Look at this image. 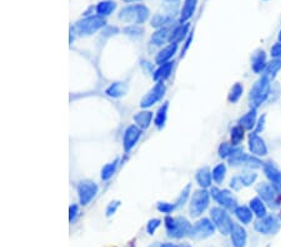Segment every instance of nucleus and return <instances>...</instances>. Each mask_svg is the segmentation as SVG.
Wrapping results in <instances>:
<instances>
[{"label":"nucleus","instance_id":"1","mask_svg":"<svg viewBox=\"0 0 281 247\" xmlns=\"http://www.w3.org/2000/svg\"><path fill=\"white\" fill-rule=\"evenodd\" d=\"M165 228H166V233L170 239L179 240L185 236L190 235L193 226H191L190 222L181 216H178V217L166 216L165 217Z\"/></svg>","mask_w":281,"mask_h":247},{"label":"nucleus","instance_id":"2","mask_svg":"<svg viewBox=\"0 0 281 247\" xmlns=\"http://www.w3.org/2000/svg\"><path fill=\"white\" fill-rule=\"evenodd\" d=\"M149 9L145 5H129L124 8L120 12L119 19L125 21V23H130L133 25L144 23L145 20L149 18Z\"/></svg>","mask_w":281,"mask_h":247},{"label":"nucleus","instance_id":"3","mask_svg":"<svg viewBox=\"0 0 281 247\" xmlns=\"http://www.w3.org/2000/svg\"><path fill=\"white\" fill-rule=\"evenodd\" d=\"M270 93V79L267 76H262L261 79H259L255 82V85L253 86L251 91H250V100L254 105L260 106L262 102L266 100Z\"/></svg>","mask_w":281,"mask_h":247},{"label":"nucleus","instance_id":"4","mask_svg":"<svg viewBox=\"0 0 281 247\" xmlns=\"http://www.w3.org/2000/svg\"><path fill=\"white\" fill-rule=\"evenodd\" d=\"M254 228L261 235H274L281 228V219L278 215H266L259 219Z\"/></svg>","mask_w":281,"mask_h":247},{"label":"nucleus","instance_id":"5","mask_svg":"<svg viewBox=\"0 0 281 247\" xmlns=\"http://www.w3.org/2000/svg\"><path fill=\"white\" fill-rule=\"evenodd\" d=\"M211 221L215 224L216 228H218L222 235H229L233 228L234 222L231 221L230 216L225 210L220 208H214L210 211Z\"/></svg>","mask_w":281,"mask_h":247},{"label":"nucleus","instance_id":"6","mask_svg":"<svg viewBox=\"0 0 281 247\" xmlns=\"http://www.w3.org/2000/svg\"><path fill=\"white\" fill-rule=\"evenodd\" d=\"M258 193L260 195L262 201L267 204L270 208L276 209L280 204V193H279L278 188L273 184H260L258 186Z\"/></svg>","mask_w":281,"mask_h":247},{"label":"nucleus","instance_id":"7","mask_svg":"<svg viewBox=\"0 0 281 247\" xmlns=\"http://www.w3.org/2000/svg\"><path fill=\"white\" fill-rule=\"evenodd\" d=\"M209 199H210V195L207 191H196L190 201V215L193 217H198V216L201 215L209 206Z\"/></svg>","mask_w":281,"mask_h":247},{"label":"nucleus","instance_id":"8","mask_svg":"<svg viewBox=\"0 0 281 247\" xmlns=\"http://www.w3.org/2000/svg\"><path fill=\"white\" fill-rule=\"evenodd\" d=\"M215 228H216L215 224H214L211 220L202 219L194 225L193 228H191L190 236L193 239L196 240L207 239V237H210V236L214 235Z\"/></svg>","mask_w":281,"mask_h":247},{"label":"nucleus","instance_id":"9","mask_svg":"<svg viewBox=\"0 0 281 247\" xmlns=\"http://www.w3.org/2000/svg\"><path fill=\"white\" fill-rule=\"evenodd\" d=\"M105 25V20L102 19V17H90L86 18V19L81 20L77 24V29L80 33H84V34H93V33L98 32L100 28Z\"/></svg>","mask_w":281,"mask_h":247},{"label":"nucleus","instance_id":"10","mask_svg":"<svg viewBox=\"0 0 281 247\" xmlns=\"http://www.w3.org/2000/svg\"><path fill=\"white\" fill-rule=\"evenodd\" d=\"M211 195H213L214 200L218 204H220L222 208L229 209V210H235L236 206V200L234 196L227 190H219V189L213 188L211 189Z\"/></svg>","mask_w":281,"mask_h":247},{"label":"nucleus","instance_id":"11","mask_svg":"<svg viewBox=\"0 0 281 247\" xmlns=\"http://www.w3.org/2000/svg\"><path fill=\"white\" fill-rule=\"evenodd\" d=\"M79 200L81 205H88L98 193V185L91 181H84L78 188Z\"/></svg>","mask_w":281,"mask_h":247},{"label":"nucleus","instance_id":"12","mask_svg":"<svg viewBox=\"0 0 281 247\" xmlns=\"http://www.w3.org/2000/svg\"><path fill=\"white\" fill-rule=\"evenodd\" d=\"M164 84H162V82H158V84L149 91L148 94L142 97L141 102H140V106H141V108H150V106H153L155 102H158L164 96Z\"/></svg>","mask_w":281,"mask_h":247},{"label":"nucleus","instance_id":"13","mask_svg":"<svg viewBox=\"0 0 281 247\" xmlns=\"http://www.w3.org/2000/svg\"><path fill=\"white\" fill-rule=\"evenodd\" d=\"M249 149H250V151H251V153L255 155V156H265V155L267 153L266 144H265L264 140L259 136L256 133H250Z\"/></svg>","mask_w":281,"mask_h":247},{"label":"nucleus","instance_id":"14","mask_svg":"<svg viewBox=\"0 0 281 247\" xmlns=\"http://www.w3.org/2000/svg\"><path fill=\"white\" fill-rule=\"evenodd\" d=\"M230 164L234 166H246V168H260L262 162L254 156H250L247 153L240 152L239 155L230 159Z\"/></svg>","mask_w":281,"mask_h":247},{"label":"nucleus","instance_id":"15","mask_svg":"<svg viewBox=\"0 0 281 247\" xmlns=\"http://www.w3.org/2000/svg\"><path fill=\"white\" fill-rule=\"evenodd\" d=\"M231 236V244L234 247H245L247 241V235L246 231L242 226H240L239 224H233V228L230 231Z\"/></svg>","mask_w":281,"mask_h":247},{"label":"nucleus","instance_id":"16","mask_svg":"<svg viewBox=\"0 0 281 247\" xmlns=\"http://www.w3.org/2000/svg\"><path fill=\"white\" fill-rule=\"evenodd\" d=\"M140 135H141V131H140L139 128H137V126H129L126 130H125V133H124V150L128 152V151H130L131 149L135 146V144L138 142V140H139Z\"/></svg>","mask_w":281,"mask_h":247},{"label":"nucleus","instance_id":"17","mask_svg":"<svg viewBox=\"0 0 281 247\" xmlns=\"http://www.w3.org/2000/svg\"><path fill=\"white\" fill-rule=\"evenodd\" d=\"M258 179V175L256 173H244V175H239L235 176L234 179H231L230 186L234 190H240L242 186H250L251 184H254V181Z\"/></svg>","mask_w":281,"mask_h":247},{"label":"nucleus","instance_id":"18","mask_svg":"<svg viewBox=\"0 0 281 247\" xmlns=\"http://www.w3.org/2000/svg\"><path fill=\"white\" fill-rule=\"evenodd\" d=\"M264 171L271 184L278 189H281V172L278 170L275 165L273 162H265Z\"/></svg>","mask_w":281,"mask_h":247},{"label":"nucleus","instance_id":"19","mask_svg":"<svg viewBox=\"0 0 281 247\" xmlns=\"http://www.w3.org/2000/svg\"><path fill=\"white\" fill-rule=\"evenodd\" d=\"M176 49H178V45H176V44H170V45H168L166 48L162 49L159 54L156 55V59H155L156 64L162 65V64L168 63V60L170 59L174 54H175Z\"/></svg>","mask_w":281,"mask_h":247},{"label":"nucleus","instance_id":"20","mask_svg":"<svg viewBox=\"0 0 281 247\" xmlns=\"http://www.w3.org/2000/svg\"><path fill=\"white\" fill-rule=\"evenodd\" d=\"M240 152H242L241 149L236 148L233 144H222L220 148H219V155L224 159H233L234 156L239 155Z\"/></svg>","mask_w":281,"mask_h":247},{"label":"nucleus","instance_id":"21","mask_svg":"<svg viewBox=\"0 0 281 247\" xmlns=\"http://www.w3.org/2000/svg\"><path fill=\"white\" fill-rule=\"evenodd\" d=\"M126 91H128L126 84H124V82H114L106 89L105 93L111 97H120L126 94Z\"/></svg>","mask_w":281,"mask_h":247},{"label":"nucleus","instance_id":"22","mask_svg":"<svg viewBox=\"0 0 281 247\" xmlns=\"http://www.w3.org/2000/svg\"><path fill=\"white\" fill-rule=\"evenodd\" d=\"M234 213H235V216L241 224L247 225L253 221V211L249 210L246 206H238L234 210Z\"/></svg>","mask_w":281,"mask_h":247},{"label":"nucleus","instance_id":"23","mask_svg":"<svg viewBox=\"0 0 281 247\" xmlns=\"http://www.w3.org/2000/svg\"><path fill=\"white\" fill-rule=\"evenodd\" d=\"M196 8V0H185L184 6L181 9V13H180V20L181 23H185L187 20L193 17L194 12H195Z\"/></svg>","mask_w":281,"mask_h":247},{"label":"nucleus","instance_id":"24","mask_svg":"<svg viewBox=\"0 0 281 247\" xmlns=\"http://www.w3.org/2000/svg\"><path fill=\"white\" fill-rule=\"evenodd\" d=\"M153 119V113L150 111H141L134 116V121L140 129H148Z\"/></svg>","mask_w":281,"mask_h":247},{"label":"nucleus","instance_id":"25","mask_svg":"<svg viewBox=\"0 0 281 247\" xmlns=\"http://www.w3.org/2000/svg\"><path fill=\"white\" fill-rule=\"evenodd\" d=\"M196 181L201 188H209L211 184V172L209 168H201L196 172Z\"/></svg>","mask_w":281,"mask_h":247},{"label":"nucleus","instance_id":"26","mask_svg":"<svg viewBox=\"0 0 281 247\" xmlns=\"http://www.w3.org/2000/svg\"><path fill=\"white\" fill-rule=\"evenodd\" d=\"M250 209L254 212V215H256L259 219H261L264 216H266V208H265V204L261 199L255 197L250 201Z\"/></svg>","mask_w":281,"mask_h":247},{"label":"nucleus","instance_id":"27","mask_svg":"<svg viewBox=\"0 0 281 247\" xmlns=\"http://www.w3.org/2000/svg\"><path fill=\"white\" fill-rule=\"evenodd\" d=\"M171 70H173V63L162 64V65H160L159 69L154 73V80H155V81H162V80H165L171 74Z\"/></svg>","mask_w":281,"mask_h":247},{"label":"nucleus","instance_id":"28","mask_svg":"<svg viewBox=\"0 0 281 247\" xmlns=\"http://www.w3.org/2000/svg\"><path fill=\"white\" fill-rule=\"evenodd\" d=\"M266 68V55L264 51H260L253 57V70L255 73H261Z\"/></svg>","mask_w":281,"mask_h":247},{"label":"nucleus","instance_id":"29","mask_svg":"<svg viewBox=\"0 0 281 247\" xmlns=\"http://www.w3.org/2000/svg\"><path fill=\"white\" fill-rule=\"evenodd\" d=\"M255 121H256V111L255 109H253V110H250L246 115H244V116L240 119L239 124H240L241 128L249 130V129H253L254 126H255Z\"/></svg>","mask_w":281,"mask_h":247},{"label":"nucleus","instance_id":"30","mask_svg":"<svg viewBox=\"0 0 281 247\" xmlns=\"http://www.w3.org/2000/svg\"><path fill=\"white\" fill-rule=\"evenodd\" d=\"M187 30H189V24H184V25H179L178 28L174 29L173 34L170 35V41L171 44H176L181 41L185 38V35L187 34Z\"/></svg>","mask_w":281,"mask_h":247},{"label":"nucleus","instance_id":"31","mask_svg":"<svg viewBox=\"0 0 281 247\" xmlns=\"http://www.w3.org/2000/svg\"><path fill=\"white\" fill-rule=\"evenodd\" d=\"M115 8H117V5L114 1H101V3L98 4L97 13L99 17H108L115 10Z\"/></svg>","mask_w":281,"mask_h":247},{"label":"nucleus","instance_id":"32","mask_svg":"<svg viewBox=\"0 0 281 247\" xmlns=\"http://www.w3.org/2000/svg\"><path fill=\"white\" fill-rule=\"evenodd\" d=\"M168 108H169V102H164L160 109L156 113L155 116V125L159 129H161L162 126L165 125V121H166V115H168Z\"/></svg>","mask_w":281,"mask_h":247},{"label":"nucleus","instance_id":"33","mask_svg":"<svg viewBox=\"0 0 281 247\" xmlns=\"http://www.w3.org/2000/svg\"><path fill=\"white\" fill-rule=\"evenodd\" d=\"M168 30L166 29H160V30H158L156 33H154L153 37H151V44H154V45L159 46L161 45V44H164L166 40H168Z\"/></svg>","mask_w":281,"mask_h":247},{"label":"nucleus","instance_id":"34","mask_svg":"<svg viewBox=\"0 0 281 247\" xmlns=\"http://www.w3.org/2000/svg\"><path fill=\"white\" fill-rule=\"evenodd\" d=\"M280 69H281V60H279V59L273 60V61L267 64L266 68H265V76H267L269 79L275 77L276 73H278Z\"/></svg>","mask_w":281,"mask_h":247},{"label":"nucleus","instance_id":"35","mask_svg":"<svg viewBox=\"0 0 281 247\" xmlns=\"http://www.w3.org/2000/svg\"><path fill=\"white\" fill-rule=\"evenodd\" d=\"M225 175H226V168H225L224 164H219L218 166H215L213 170V179L215 180V182L218 184H221L225 179Z\"/></svg>","mask_w":281,"mask_h":247},{"label":"nucleus","instance_id":"36","mask_svg":"<svg viewBox=\"0 0 281 247\" xmlns=\"http://www.w3.org/2000/svg\"><path fill=\"white\" fill-rule=\"evenodd\" d=\"M117 165H118V160H115L114 162H110V164H106L101 170V179L102 180H109L111 176L114 175L115 170H117Z\"/></svg>","mask_w":281,"mask_h":247},{"label":"nucleus","instance_id":"37","mask_svg":"<svg viewBox=\"0 0 281 247\" xmlns=\"http://www.w3.org/2000/svg\"><path fill=\"white\" fill-rule=\"evenodd\" d=\"M242 137H244V129L241 126H235V128L231 130V144L234 146H236L239 142L241 141Z\"/></svg>","mask_w":281,"mask_h":247},{"label":"nucleus","instance_id":"38","mask_svg":"<svg viewBox=\"0 0 281 247\" xmlns=\"http://www.w3.org/2000/svg\"><path fill=\"white\" fill-rule=\"evenodd\" d=\"M170 20H171V17L158 14L153 18V20H151V25L155 26V28H160V26L165 25V24L170 23Z\"/></svg>","mask_w":281,"mask_h":247},{"label":"nucleus","instance_id":"39","mask_svg":"<svg viewBox=\"0 0 281 247\" xmlns=\"http://www.w3.org/2000/svg\"><path fill=\"white\" fill-rule=\"evenodd\" d=\"M241 94H242V86L240 85V84H235V85L233 86V89H231L230 95H229V101L233 102V104L234 102L239 101Z\"/></svg>","mask_w":281,"mask_h":247},{"label":"nucleus","instance_id":"40","mask_svg":"<svg viewBox=\"0 0 281 247\" xmlns=\"http://www.w3.org/2000/svg\"><path fill=\"white\" fill-rule=\"evenodd\" d=\"M190 190H191V186L190 185H186V188L182 190V192L180 193L179 199H178V201L175 202V206L176 208H181L182 205L186 202L187 197H189V195H190Z\"/></svg>","mask_w":281,"mask_h":247},{"label":"nucleus","instance_id":"41","mask_svg":"<svg viewBox=\"0 0 281 247\" xmlns=\"http://www.w3.org/2000/svg\"><path fill=\"white\" fill-rule=\"evenodd\" d=\"M175 209V205H171L169 204V202H159V204H158V210L162 213H170L171 211H174Z\"/></svg>","mask_w":281,"mask_h":247},{"label":"nucleus","instance_id":"42","mask_svg":"<svg viewBox=\"0 0 281 247\" xmlns=\"http://www.w3.org/2000/svg\"><path fill=\"white\" fill-rule=\"evenodd\" d=\"M160 222L161 221H160L159 219H153L148 222V225H146V231H148L149 235H154V233H155L156 228L160 226Z\"/></svg>","mask_w":281,"mask_h":247},{"label":"nucleus","instance_id":"43","mask_svg":"<svg viewBox=\"0 0 281 247\" xmlns=\"http://www.w3.org/2000/svg\"><path fill=\"white\" fill-rule=\"evenodd\" d=\"M124 33L125 34L130 35V37L135 38V37H139V35L142 33V30L138 25H131V26H128V28H125Z\"/></svg>","mask_w":281,"mask_h":247},{"label":"nucleus","instance_id":"44","mask_svg":"<svg viewBox=\"0 0 281 247\" xmlns=\"http://www.w3.org/2000/svg\"><path fill=\"white\" fill-rule=\"evenodd\" d=\"M78 213H79V208L77 205H71L70 209H69V221H70V224L75 221Z\"/></svg>","mask_w":281,"mask_h":247},{"label":"nucleus","instance_id":"45","mask_svg":"<svg viewBox=\"0 0 281 247\" xmlns=\"http://www.w3.org/2000/svg\"><path fill=\"white\" fill-rule=\"evenodd\" d=\"M120 206V201H113L110 205H109L108 208H106V216L108 217H110L111 215H114V213L117 212L118 208Z\"/></svg>","mask_w":281,"mask_h":247},{"label":"nucleus","instance_id":"46","mask_svg":"<svg viewBox=\"0 0 281 247\" xmlns=\"http://www.w3.org/2000/svg\"><path fill=\"white\" fill-rule=\"evenodd\" d=\"M271 55L274 57H281V44H276L271 48Z\"/></svg>","mask_w":281,"mask_h":247},{"label":"nucleus","instance_id":"47","mask_svg":"<svg viewBox=\"0 0 281 247\" xmlns=\"http://www.w3.org/2000/svg\"><path fill=\"white\" fill-rule=\"evenodd\" d=\"M149 247H175V245L170 244V242H164V244H161V242H156V244H153Z\"/></svg>","mask_w":281,"mask_h":247},{"label":"nucleus","instance_id":"48","mask_svg":"<svg viewBox=\"0 0 281 247\" xmlns=\"http://www.w3.org/2000/svg\"><path fill=\"white\" fill-rule=\"evenodd\" d=\"M175 247H191L190 245L187 244H182V245H179V246H175Z\"/></svg>","mask_w":281,"mask_h":247},{"label":"nucleus","instance_id":"49","mask_svg":"<svg viewBox=\"0 0 281 247\" xmlns=\"http://www.w3.org/2000/svg\"><path fill=\"white\" fill-rule=\"evenodd\" d=\"M280 39H281V35H280Z\"/></svg>","mask_w":281,"mask_h":247}]
</instances>
